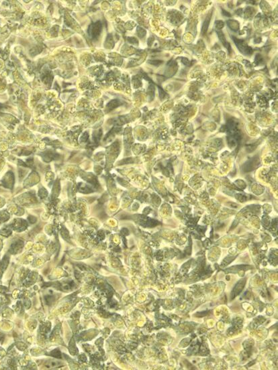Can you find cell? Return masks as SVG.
<instances>
[{
    "mask_svg": "<svg viewBox=\"0 0 278 370\" xmlns=\"http://www.w3.org/2000/svg\"><path fill=\"white\" fill-rule=\"evenodd\" d=\"M233 38L235 40L234 41H235L236 44L237 45V46L239 48V50H241V52H246V54H249V52L250 51L249 50V49H250V48H249L246 44H245V43L242 40H241L236 39L235 38Z\"/></svg>",
    "mask_w": 278,
    "mask_h": 370,
    "instance_id": "6da1fadb",
    "label": "cell"
},
{
    "mask_svg": "<svg viewBox=\"0 0 278 370\" xmlns=\"http://www.w3.org/2000/svg\"><path fill=\"white\" fill-rule=\"evenodd\" d=\"M217 33H218V35L219 38L220 39V40H221L222 42L223 43V44L224 45V46L227 48L228 49V51H229V52H230V44L227 42H226V39H225V38H224V34H222V32L221 31H220V32H217Z\"/></svg>",
    "mask_w": 278,
    "mask_h": 370,
    "instance_id": "3957f363",
    "label": "cell"
},
{
    "mask_svg": "<svg viewBox=\"0 0 278 370\" xmlns=\"http://www.w3.org/2000/svg\"><path fill=\"white\" fill-rule=\"evenodd\" d=\"M211 17H212V14H209L208 15L206 18L204 22V24L202 26V34H204L207 32V30L208 29V26H209V24H210V20H211Z\"/></svg>",
    "mask_w": 278,
    "mask_h": 370,
    "instance_id": "7a4b0ae2",
    "label": "cell"
},
{
    "mask_svg": "<svg viewBox=\"0 0 278 370\" xmlns=\"http://www.w3.org/2000/svg\"><path fill=\"white\" fill-rule=\"evenodd\" d=\"M59 365L60 364L56 361H50L49 362V365H45L47 367H56Z\"/></svg>",
    "mask_w": 278,
    "mask_h": 370,
    "instance_id": "277c9868",
    "label": "cell"
}]
</instances>
